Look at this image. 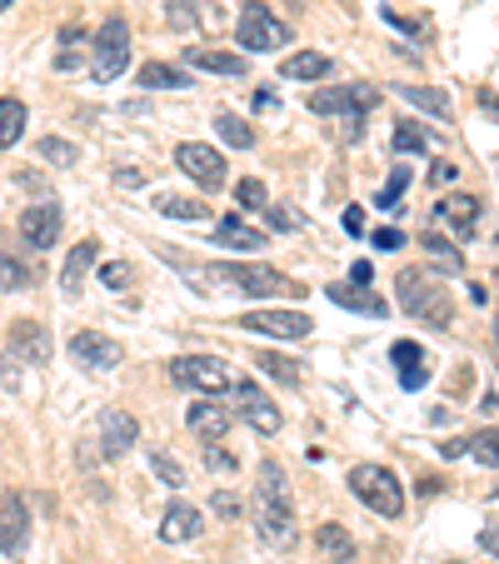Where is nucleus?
<instances>
[{"label":"nucleus","instance_id":"5fc2aeb1","mask_svg":"<svg viewBox=\"0 0 499 564\" xmlns=\"http://www.w3.org/2000/svg\"><path fill=\"white\" fill-rule=\"evenodd\" d=\"M11 6H15V0H0V11H11Z\"/></svg>","mask_w":499,"mask_h":564},{"label":"nucleus","instance_id":"5701e85b","mask_svg":"<svg viewBox=\"0 0 499 564\" xmlns=\"http://www.w3.org/2000/svg\"><path fill=\"white\" fill-rule=\"evenodd\" d=\"M280 75H285V80H325V75H329V55L295 51V55H285V61H280Z\"/></svg>","mask_w":499,"mask_h":564},{"label":"nucleus","instance_id":"09e8293b","mask_svg":"<svg viewBox=\"0 0 499 564\" xmlns=\"http://www.w3.org/2000/svg\"><path fill=\"white\" fill-rule=\"evenodd\" d=\"M345 230H350V235H365V210H360V205H350V210H345Z\"/></svg>","mask_w":499,"mask_h":564},{"label":"nucleus","instance_id":"f257e3e1","mask_svg":"<svg viewBox=\"0 0 499 564\" xmlns=\"http://www.w3.org/2000/svg\"><path fill=\"white\" fill-rule=\"evenodd\" d=\"M400 310L410 319H420V325H435V330H445L449 319H455V300H449V285L440 275H430V270H400Z\"/></svg>","mask_w":499,"mask_h":564},{"label":"nucleus","instance_id":"4be33fe9","mask_svg":"<svg viewBox=\"0 0 499 564\" xmlns=\"http://www.w3.org/2000/svg\"><path fill=\"white\" fill-rule=\"evenodd\" d=\"M185 65L210 70V75H245V55H235V51H200V45H191V51H185Z\"/></svg>","mask_w":499,"mask_h":564},{"label":"nucleus","instance_id":"ea45409f","mask_svg":"<svg viewBox=\"0 0 499 564\" xmlns=\"http://www.w3.org/2000/svg\"><path fill=\"white\" fill-rule=\"evenodd\" d=\"M260 370L270 375V380H280V384H295L300 380V370H295V360H285V355H260Z\"/></svg>","mask_w":499,"mask_h":564},{"label":"nucleus","instance_id":"864d4df0","mask_svg":"<svg viewBox=\"0 0 499 564\" xmlns=\"http://www.w3.org/2000/svg\"><path fill=\"white\" fill-rule=\"evenodd\" d=\"M479 544H485L489 554H499V524H495V530H485V534H479Z\"/></svg>","mask_w":499,"mask_h":564},{"label":"nucleus","instance_id":"f03ea898","mask_svg":"<svg viewBox=\"0 0 499 564\" xmlns=\"http://www.w3.org/2000/svg\"><path fill=\"white\" fill-rule=\"evenodd\" d=\"M220 280L225 290H240V295H256V300H280V295H305V285H295L290 275H280L275 265H256V260H245V265H235V260H225V265H205L195 270V280Z\"/></svg>","mask_w":499,"mask_h":564},{"label":"nucleus","instance_id":"dca6fc26","mask_svg":"<svg viewBox=\"0 0 499 564\" xmlns=\"http://www.w3.org/2000/svg\"><path fill=\"white\" fill-rule=\"evenodd\" d=\"M135 440H140V425L130 410H106V415H100V449H106L110 459L126 455Z\"/></svg>","mask_w":499,"mask_h":564},{"label":"nucleus","instance_id":"c03bdc74","mask_svg":"<svg viewBox=\"0 0 499 564\" xmlns=\"http://www.w3.org/2000/svg\"><path fill=\"white\" fill-rule=\"evenodd\" d=\"M100 280H106L110 290H126V280H130V265H106V270H100Z\"/></svg>","mask_w":499,"mask_h":564},{"label":"nucleus","instance_id":"7ed1b4c3","mask_svg":"<svg viewBox=\"0 0 499 564\" xmlns=\"http://www.w3.org/2000/svg\"><path fill=\"white\" fill-rule=\"evenodd\" d=\"M350 495L360 505H370L375 514H384V520H400L404 514V490H400V479H394V469H384V465H355Z\"/></svg>","mask_w":499,"mask_h":564},{"label":"nucleus","instance_id":"6e6552de","mask_svg":"<svg viewBox=\"0 0 499 564\" xmlns=\"http://www.w3.org/2000/svg\"><path fill=\"white\" fill-rule=\"evenodd\" d=\"M175 165H181L200 191H220L225 185V155L210 150V145H200V140H185V145L175 150Z\"/></svg>","mask_w":499,"mask_h":564},{"label":"nucleus","instance_id":"0eeeda50","mask_svg":"<svg viewBox=\"0 0 499 564\" xmlns=\"http://www.w3.org/2000/svg\"><path fill=\"white\" fill-rule=\"evenodd\" d=\"M380 100V90L355 80V86H329V90H315L310 96V110L315 116H365V110Z\"/></svg>","mask_w":499,"mask_h":564},{"label":"nucleus","instance_id":"393cba45","mask_svg":"<svg viewBox=\"0 0 499 564\" xmlns=\"http://www.w3.org/2000/svg\"><path fill=\"white\" fill-rule=\"evenodd\" d=\"M96 256H100V240H80V246L70 250V260H65V270H61V285L70 290H80V280H86V270L96 265Z\"/></svg>","mask_w":499,"mask_h":564},{"label":"nucleus","instance_id":"58836bf2","mask_svg":"<svg viewBox=\"0 0 499 564\" xmlns=\"http://www.w3.org/2000/svg\"><path fill=\"white\" fill-rule=\"evenodd\" d=\"M41 160H51V165H75V160H80V150H75L70 140H61V135H45L41 140Z\"/></svg>","mask_w":499,"mask_h":564},{"label":"nucleus","instance_id":"49530a36","mask_svg":"<svg viewBox=\"0 0 499 564\" xmlns=\"http://www.w3.org/2000/svg\"><path fill=\"white\" fill-rule=\"evenodd\" d=\"M449 181H455V165H449V160L430 165V185H435V191H440V185H449Z\"/></svg>","mask_w":499,"mask_h":564},{"label":"nucleus","instance_id":"4c0bfd02","mask_svg":"<svg viewBox=\"0 0 499 564\" xmlns=\"http://www.w3.org/2000/svg\"><path fill=\"white\" fill-rule=\"evenodd\" d=\"M80 45H90V35H86V31H75V25H65V31H61V55H55V65H61V70H70L75 55H80Z\"/></svg>","mask_w":499,"mask_h":564},{"label":"nucleus","instance_id":"1a4fd4ad","mask_svg":"<svg viewBox=\"0 0 499 564\" xmlns=\"http://www.w3.org/2000/svg\"><path fill=\"white\" fill-rule=\"evenodd\" d=\"M240 330L275 335V340H305L310 315H300V310H250V315H240Z\"/></svg>","mask_w":499,"mask_h":564},{"label":"nucleus","instance_id":"e433bc0d","mask_svg":"<svg viewBox=\"0 0 499 564\" xmlns=\"http://www.w3.org/2000/svg\"><path fill=\"white\" fill-rule=\"evenodd\" d=\"M469 445V455L479 459V465H495L499 469V430H479L475 440H465Z\"/></svg>","mask_w":499,"mask_h":564},{"label":"nucleus","instance_id":"de8ad7c7","mask_svg":"<svg viewBox=\"0 0 499 564\" xmlns=\"http://www.w3.org/2000/svg\"><path fill=\"white\" fill-rule=\"evenodd\" d=\"M270 210V225H275V230H295V215L290 210H280V205H265Z\"/></svg>","mask_w":499,"mask_h":564},{"label":"nucleus","instance_id":"bb28decb","mask_svg":"<svg viewBox=\"0 0 499 564\" xmlns=\"http://www.w3.org/2000/svg\"><path fill=\"white\" fill-rule=\"evenodd\" d=\"M325 295L335 300V305H345V310H365V315H375V319L384 315V300H380V295H370L365 285H360V290H350V285H329Z\"/></svg>","mask_w":499,"mask_h":564},{"label":"nucleus","instance_id":"79ce46f5","mask_svg":"<svg viewBox=\"0 0 499 564\" xmlns=\"http://www.w3.org/2000/svg\"><path fill=\"white\" fill-rule=\"evenodd\" d=\"M235 205H240V210H265V185H260V181H240V185H235Z\"/></svg>","mask_w":499,"mask_h":564},{"label":"nucleus","instance_id":"9d476101","mask_svg":"<svg viewBox=\"0 0 499 564\" xmlns=\"http://www.w3.org/2000/svg\"><path fill=\"white\" fill-rule=\"evenodd\" d=\"M21 240L31 250H51L55 240H61V205L45 195V200H35V205H25V215H21Z\"/></svg>","mask_w":499,"mask_h":564},{"label":"nucleus","instance_id":"9b49d317","mask_svg":"<svg viewBox=\"0 0 499 564\" xmlns=\"http://www.w3.org/2000/svg\"><path fill=\"white\" fill-rule=\"evenodd\" d=\"M235 405H240V420L256 430V435H280V405L265 390H256L250 380H240L235 384Z\"/></svg>","mask_w":499,"mask_h":564},{"label":"nucleus","instance_id":"a19ab883","mask_svg":"<svg viewBox=\"0 0 499 564\" xmlns=\"http://www.w3.org/2000/svg\"><path fill=\"white\" fill-rule=\"evenodd\" d=\"M150 469H155V475L165 479V485H171V490H181V485H185V469L175 465V459L165 455V449H155V455H150Z\"/></svg>","mask_w":499,"mask_h":564},{"label":"nucleus","instance_id":"2eb2a0df","mask_svg":"<svg viewBox=\"0 0 499 564\" xmlns=\"http://www.w3.org/2000/svg\"><path fill=\"white\" fill-rule=\"evenodd\" d=\"M51 330L45 325H35V319H15L11 325V355H21L25 365H45L51 360Z\"/></svg>","mask_w":499,"mask_h":564},{"label":"nucleus","instance_id":"2f4dec72","mask_svg":"<svg viewBox=\"0 0 499 564\" xmlns=\"http://www.w3.org/2000/svg\"><path fill=\"white\" fill-rule=\"evenodd\" d=\"M390 145L400 150V155H425V150H430V135L414 126V120H400V126H394V135H390Z\"/></svg>","mask_w":499,"mask_h":564},{"label":"nucleus","instance_id":"8fccbe9b","mask_svg":"<svg viewBox=\"0 0 499 564\" xmlns=\"http://www.w3.org/2000/svg\"><path fill=\"white\" fill-rule=\"evenodd\" d=\"M370 275H375L370 260H355V265H350V285H370Z\"/></svg>","mask_w":499,"mask_h":564},{"label":"nucleus","instance_id":"20e7f679","mask_svg":"<svg viewBox=\"0 0 499 564\" xmlns=\"http://www.w3.org/2000/svg\"><path fill=\"white\" fill-rule=\"evenodd\" d=\"M235 41L250 55H270V51H280V45H290V25L270 11L265 0H245L240 21H235Z\"/></svg>","mask_w":499,"mask_h":564},{"label":"nucleus","instance_id":"423d86ee","mask_svg":"<svg viewBox=\"0 0 499 564\" xmlns=\"http://www.w3.org/2000/svg\"><path fill=\"white\" fill-rule=\"evenodd\" d=\"M171 380L181 384V390H200V394L235 390L225 360H215V355H181V360H171Z\"/></svg>","mask_w":499,"mask_h":564},{"label":"nucleus","instance_id":"c9c22d12","mask_svg":"<svg viewBox=\"0 0 499 564\" xmlns=\"http://www.w3.org/2000/svg\"><path fill=\"white\" fill-rule=\"evenodd\" d=\"M420 246H425L430 256L440 260V270H445V275H459V270H465V256H459L455 246H445V240H440V235H425V240H420Z\"/></svg>","mask_w":499,"mask_h":564},{"label":"nucleus","instance_id":"7c9ffc66","mask_svg":"<svg viewBox=\"0 0 499 564\" xmlns=\"http://www.w3.org/2000/svg\"><path fill=\"white\" fill-rule=\"evenodd\" d=\"M25 135V106L15 96L0 100V145H15Z\"/></svg>","mask_w":499,"mask_h":564},{"label":"nucleus","instance_id":"4468645a","mask_svg":"<svg viewBox=\"0 0 499 564\" xmlns=\"http://www.w3.org/2000/svg\"><path fill=\"white\" fill-rule=\"evenodd\" d=\"M31 540V510H25L21 495H0V554H21Z\"/></svg>","mask_w":499,"mask_h":564},{"label":"nucleus","instance_id":"ddd939ff","mask_svg":"<svg viewBox=\"0 0 499 564\" xmlns=\"http://www.w3.org/2000/svg\"><path fill=\"white\" fill-rule=\"evenodd\" d=\"M256 520H260V540L265 544H275V550L295 544V510H290V500H265V495H260Z\"/></svg>","mask_w":499,"mask_h":564},{"label":"nucleus","instance_id":"37998d69","mask_svg":"<svg viewBox=\"0 0 499 564\" xmlns=\"http://www.w3.org/2000/svg\"><path fill=\"white\" fill-rule=\"evenodd\" d=\"M370 240H375V250H400V246H410V240H404V230H394V225H380Z\"/></svg>","mask_w":499,"mask_h":564},{"label":"nucleus","instance_id":"39448f33","mask_svg":"<svg viewBox=\"0 0 499 564\" xmlns=\"http://www.w3.org/2000/svg\"><path fill=\"white\" fill-rule=\"evenodd\" d=\"M130 65V25L120 21H106L96 31V41H90V75H96L100 86H110V80H120V70Z\"/></svg>","mask_w":499,"mask_h":564},{"label":"nucleus","instance_id":"72a5a7b5","mask_svg":"<svg viewBox=\"0 0 499 564\" xmlns=\"http://www.w3.org/2000/svg\"><path fill=\"white\" fill-rule=\"evenodd\" d=\"M260 495H265V500H290V479H285V469H280L275 459L260 465Z\"/></svg>","mask_w":499,"mask_h":564},{"label":"nucleus","instance_id":"c85d7f7f","mask_svg":"<svg viewBox=\"0 0 499 564\" xmlns=\"http://www.w3.org/2000/svg\"><path fill=\"white\" fill-rule=\"evenodd\" d=\"M155 210H160V215H171V220H191V225H205V220H210V205L185 200V195H160Z\"/></svg>","mask_w":499,"mask_h":564},{"label":"nucleus","instance_id":"a211bd4d","mask_svg":"<svg viewBox=\"0 0 499 564\" xmlns=\"http://www.w3.org/2000/svg\"><path fill=\"white\" fill-rule=\"evenodd\" d=\"M200 510L195 505H185V500H175L171 510H165V520H160V540L165 544H191L195 534H200Z\"/></svg>","mask_w":499,"mask_h":564},{"label":"nucleus","instance_id":"473e14b6","mask_svg":"<svg viewBox=\"0 0 499 564\" xmlns=\"http://www.w3.org/2000/svg\"><path fill=\"white\" fill-rule=\"evenodd\" d=\"M31 285H35L31 265H21L15 256H6V250H0V290H31Z\"/></svg>","mask_w":499,"mask_h":564},{"label":"nucleus","instance_id":"6e6d98bb","mask_svg":"<svg viewBox=\"0 0 499 564\" xmlns=\"http://www.w3.org/2000/svg\"><path fill=\"white\" fill-rule=\"evenodd\" d=\"M495 350H499V319H495Z\"/></svg>","mask_w":499,"mask_h":564},{"label":"nucleus","instance_id":"412c9836","mask_svg":"<svg viewBox=\"0 0 499 564\" xmlns=\"http://www.w3.org/2000/svg\"><path fill=\"white\" fill-rule=\"evenodd\" d=\"M215 246H230V250H265V230H256L250 220H240V215H230V220L215 225Z\"/></svg>","mask_w":499,"mask_h":564},{"label":"nucleus","instance_id":"603ef678","mask_svg":"<svg viewBox=\"0 0 499 564\" xmlns=\"http://www.w3.org/2000/svg\"><path fill=\"white\" fill-rule=\"evenodd\" d=\"M479 106H485V110H489V116H495V120H499V96H495V90H479Z\"/></svg>","mask_w":499,"mask_h":564},{"label":"nucleus","instance_id":"cd10ccee","mask_svg":"<svg viewBox=\"0 0 499 564\" xmlns=\"http://www.w3.org/2000/svg\"><path fill=\"white\" fill-rule=\"evenodd\" d=\"M400 96L410 100V106H420V110H430V116H440V120H455V106H449L445 90H430V86H400Z\"/></svg>","mask_w":499,"mask_h":564},{"label":"nucleus","instance_id":"3c124183","mask_svg":"<svg viewBox=\"0 0 499 564\" xmlns=\"http://www.w3.org/2000/svg\"><path fill=\"white\" fill-rule=\"evenodd\" d=\"M215 510H220V514H240V500H235V495H215Z\"/></svg>","mask_w":499,"mask_h":564},{"label":"nucleus","instance_id":"f8f14e48","mask_svg":"<svg viewBox=\"0 0 499 564\" xmlns=\"http://www.w3.org/2000/svg\"><path fill=\"white\" fill-rule=\"evenodd\" d=\"M70 360L86 365V370H116L126 355H120V345L110 340V335H100V330H75V335H70Z\"/></svg>","mask_w":499,"mask_h":564},{"label":"nucleus","instance_id":"6ab92c4d","mask_svg":"<svg viewBox=\"0 0 499 564\" xmlns=\"http://www.w3.org/2000/svg\"><path fill=\"white\" fill-rule=\"evenodd\" d=\"M185 420H191V430L200 440H220L225 430L235 425V410L230 405H215V400H200V405H191V415H185Z\"/></svg>","mask_w":499,"mask_h":564},{"label":"nucleus","instance_id":"f704fd0d","mask_svg":"<svg viewBox=\"0 0 499 564\" xmlns=\"http://www.w3.org/2000/svg\"><path fill=\"white\" fill-rule=\"evenodd\" d=\"M404 191H410V171H404V165H394V175L384 181V191L375 195V205H380V210H400Z\"/></svg>","mask_w":499,"mask_h":564},{"label":"nucleus","instance_id":"aec40b11","mask_svg":"<svg viewBox=\"0 0 499 564\" xmlns=\"http://www.w3.org/2000/svg\"><path fill=\"white\" fill-rule=\"evenodd\" d=\"M390 360H394V370H400V384L404 390H425V380H430V370H425V350L414 340H400L390 350Z\"/></svg>","mask_w":499,"mask_h":564},{"label":"nucleus","instance_id":"b1692460","mask_svg":"<svg viewBox=\"0 0 499 564\" xmlns=\"http://www.w3.org/2000/svg\"><path fill=\"white\" fill-rule=\"evenodd\" d=\"M315 544H319V554H329L335 564H355V534L345 530V524H319Z\"/></svg>","mask_w":499,"mask_h":564},{"label":"nucleus","instance_id":"a878e982","mask_svg":"<svg viewBox=\"0 0 499 564\" xmlns=\"http://www.w3.org/2000/svg\"><path fill=\"white\" fill-rule=\"evenodd\" d=\"M140 86H145V90H185V86H191V75H185L181 65L150 61V65H140Z\"/></svg>","mask_w":499,"mask_h":564},{"label":"nucleus","instance_id":"f3484780","mask_svg":"<svg viewBox=\"0 0 499 564\" xmlns=\"http://www.w3.org/2000/svg\"><path fill=\"white\" fill-rule=\"evenodd\" d=\"M435 220L449 225L459 240H469V235L479 230V200L475 195H445V200L435 205Z\"/></svg>","mask_w":499,"mask_h":564},{"label":"nucleus","instance_id":"c756f323","mask_svg":"<svg viewBox=\"0 0 499 564\" xmlns=\"http://www.w3.org/2000/svg\"><path fill=\"white\" fill-rule=\"evenodd\" d=\"M215 130H220V140H225V145H235V150H250V145H256V130H250V120L230 116V110H220V116H215Z\"/></svg>","mask_w":499,"mask_h":564},{"label":"nucleus","instance_id":"a18cd8bd","mask_svg":"<svg viewBox=\"0 0 499 564\" xmlns=\"http://www.w3.org/2000/svg\"><path fill=\"white\" fill-rule=\"evenodd\" d=\"M205 465L220 469V475H225V469H235V455H225L220 445H210V449H205Z\"/></svg>","mask_w":499,"mask_h":564}]
</instances>
